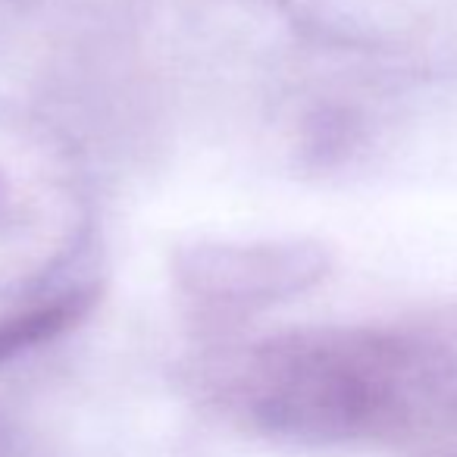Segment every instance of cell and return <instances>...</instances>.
Segmentation results:
<instances>
[{
  "mask_svg": "<svg viewBox=\"0 0 457 457\" xmlns=\"http://www.w3.org/2000/svg\"><path fill=\"white\" fill-rule=\"evenodd\" d=\"M251 417L307 445L388 442L457 429V345L329 329L267 345L248 373Z\"/></svg>",
  "mask_w": 457,
  "mask_h": 457,
  "instance_id": "cell-1",
  "label": "cell"
},
{
  "mask_svg": "<svg viewBox=\"0 0 457 457\" xmlns=\"http://www.w3.org/2000/svg\"><path fill=\"white\" fill-rule=\"evenodd\" d=\"M191 295L213 301H279L307 292L329 273V251L307 238L286 242H201L172 261Z\"/></svg>",
  "mask_w": 457,
  "mask_h": 457,
  "instance_id": "cell-2",
  "label": "cell"
},
{
  "mask_svg": "<svg viewBox=\"0 0 457 457\" xmlns=\"http://www.w3.org/2000/svg\"><path fill=\"white\" fill-rule=\"evenodd\" d=\"M91 304H95L91 292H70L47 304H35L10 313V317H0V363L63 336L91 311Z\"/></svg>",
  "mask_w": 457,
  "mask_h": 457,
  "instance_id": "cell-3",
  "label": "cell"
}]
</instances>
